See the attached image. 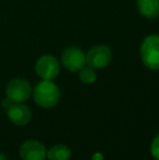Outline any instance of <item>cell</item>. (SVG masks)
I'll return each mask as SVG.
<instances>
[{"label": "cell", "mask_w": 159, "mask_h": 160, "mask_svg": "<svg viewBox=\"0 0 159 160\" xmlns=\"http://www.w3.org/2000/svg\"><path fill=\"white\" fill-rule=\"evenodd\" d=\"M47 157L49 160H69L71 158V150L67 145L59 144L48 150Z\"/></svg>", "instance_id": "obj_10"}, {"label": "cell", "mask_w": 159, "mask_h": 160, "mask_svg": "<svg viewBox=\"0 0 159 160\" xmlns=\"http://www.w3.org/2000/svg\"><path fill=\"white\" fill-rule=\"evenodd\" d=\"M13 103H14V101H13L12 99L9 98L8 96H7L6 98H4L3 100H2V106H3L4 109H8V108H10L11 106L13 105Z\"/></svg>", "instance_id": "obj_13"}, {"label": "cell", "mask_w": 159, "mask_h": 160, "mask_svg": "<svg viewBox=\"0 0 159 160\" xmlns=\"http://www.w3.org/2000/svg\"><path fill=\"white\" fill-rule=\"evenodd\" d=\"M35 71H36L37 75L42 80L51 81L58 76L60 72V65L57 58L51 55H45L37 60L36 65H35Z\"/></svg>", "instance_id": "obj_4"}, {"label": "cell", "mask_w": 159, "mask_h": 160, "mask_svg": "<svg viewBox=\"0 0 159 160\" xmlns=\"http://www.w3.org/2000/svg\"><path fill=\"white\" fill-rule=\"evenodd\" d=\"M61 61L64 68L69 71L77 72L85 67L86 56L84 55L82 49L77 47H68L62 53Z\"/></svg>", "instance_id": "obj_6"}, {"label": "cell", "mask_w": 159, "mask_h": 160, "mask_svg": "<svg viewBox=\"0 0 159 160\" xmlns=\"http://www.w3.org/2000/svg\"><path fill=\"white\" fill-rule=\"evenodd\" d=\"M79 76L84 84H93L96 81V73L91 67H84L83 69H81Z\"/></svg>", "instance_id": "obj_11"}, {"label": "cell", "mask_w": 159, "mask_h": 160, "mask_svg": "<svg viewBox=\"0 0 159 160\" xmlns=\"http://www.w3.org/2000/svg\"><path fill=\"white\" fill-rule=\"evenodd\" d=\"M151 152L154 158L159 160V134L153 139V142H152Z\"/></svg>", "instance_id": "obj_12"}, {"label": "cell", "mask_w": 159, "mask_h": 160, "mask_svg": "<svg viewBox=\"0 0 159 160\" xmlns=\"http://www.w3.org/2000/svg\"><path fill=\"white\" fill-rule=\"evenodd\" d=\"M9 119L17 125H25L31 121L32 112L27 106L22 102H14L10 108L7 109Z\"/></svg>", "instance_id": "obj_8"}, {"label": "cell", "mask_w": 159, "mask_h": 160, "mask_svg": "<svg viewBox=\"0 0 159 160\" xmlns=\"http://www.w3.org/2000/svg\"><path fill=\"white\" fill-rule=\"evenodd\" d=\"M141 59L148 69L159 70V35H149L143 40L140 49Z\"/></svg>", "instance_id": "obj_2"}, {"label": "cell", "mask_w": 159, "mask_h": 160, "mask_svg": "<svg viewBox=\"0 0 159 160\" xmlns=\"http://www.w3.org/2000/svg\"><path fill=\"white\" fill-rule=\"evenodd\" d=\"M7 96L14 102H23L30 98L32 87L27 81L23 78H14L10 81L6 89Z\"/></svg>", "instance_id": "obj_5"}, {"label": "cell", "mask_w": 159, "mask_h": 160, "mask_svg": "<svg viewBox=\"0 0 159 160\" xmlns=\"http://www.w3.org/2000/svg\"><path fill=\"white\" fill-rule=\"evenodd\" d=\"M112 52L110 48L105 45H98L89 49L86 55V63L88 67L95 69H102L111 61Z\"/></svg>", "instance_id": "obj_3"}, {"label": "cell", "mask_w": 159, "mask_h": 160, "mask_svg": "<svg viewBox=\"0 0 159 160\" xmlns=\"http://www.w3.org/2000/svg\"><path fill=\"white\" fill-rule=\"evenodd\" d=\"M0 160H7V157L2 152H0Z\"/></svg>", "instance_id": "obj_14"}, {"label": "cell", "mask_w": 159, "mask_h": 160, "mask_svg": "<svg viewBox=\"0 0 159 160\" xmlns=\"http://www.w3.org/2000/svg\"><path fill=\"white\" fill-rule=\"evenodd\" d=\"M140 13L146 19H156L159 17V0H137Z\"/></svg>", "instance_id": "obj_9"}, {"label": "cell", "mask_w": 159, "mask_h": 160, "mask_svg": "<svg viewBox=\"0 0 159 160\" xmlns=\"http://www.w3.org/2000/svg\"><path fill=\"white\" fill-rule=\"evenodd\" d=\"M20 156L23 160H45L47 157V152L40 142L30 139L21 145Z\"/></svg>", "instance_id": "obj_7"}, {"label": "cell", "mask_w": 159, "mask_h": 160, "mask_svg": "<svg viewBox=\"0 0 159 160\" xmlns=\"http://www.w3.org/2000/svg\"><path fill=\"white\" fill-rule=\"evenodd\" d=\"M34 99L37 105L44 108H51L59 102V87L51 81L44 80L38 83L34 89Z\"/></svg>", "instance_id": "obj_1"}]
</instances>
